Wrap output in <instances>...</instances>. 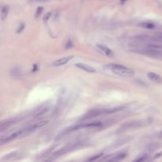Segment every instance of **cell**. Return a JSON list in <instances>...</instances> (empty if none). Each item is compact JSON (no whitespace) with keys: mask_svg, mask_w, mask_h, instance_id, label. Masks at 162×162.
<instances>
[{"mask_svg":"<svg viewBox=\"0 0 162 162\" xmlns=\"http://www.w3.org/2000/svg\"><path fill=\"white\" fill-rule=\"evenodd\" d=\"M106 67L112 72L113 74L122 76V77H132L134 76V71L129 67H125L123 65L116 63L108 64Z\"/></svg>","mask_w":162,"mask_h":162,"instance_id":"6da1fadb","label":"cell"},{"mask_svg":"<svg viewBox=\"0 0 162 162\" xmlns=\"http://www.w3.org/2000/svg\"><path fill=\"white\" fill-rule=\"evenodd\" d=\"M29 134V132H28V130H27V128L21 129V130H18V131H16V132H14L13 134H10V135H8L7 137L2 138L1 140H0V143H1V145H3L5 144V143H7V142H9L12 141V140H14V139H16V138H18L22 137V136L26 135V134Z\"/></svg>","mask_w":162,"mask_h":162,"instance_id":"7a4b0ae2","label":"cell"},{"mask_svg":"<svg viewBox=\"0 0 162 162\" xmlns=\"http://www.w3.org/2000/svg\"><path fill=\"white\" fill-rule=\"evenodd\" d=\"M103 126V123L101 122H94V123H83V124H78L76 126L70 127L67 131L71 132V131H74V130H81V129H93V128H99Z\"/></svg>","mask_w":162,"mask_h":162,"instance_id":"3957f363","label":"cell"},{"mask_svg":"<svg viewBox=\"0 0 162 162\" xmlns=\"http://www.w3.org/2000/svg\"><path fill=\"white\" fill-rule=\"evenodd\" d=\"M145 123H146V121H134V122H131V123H126L121 128H120V131H124V130L138 128V127H140L145 125Z\"/></svg>","mask_w":162,"mask_h":162,"instance_id":"277c9868","label":"cell"},{"mask_svg":"<svg viewBox=\"0 0 162 162\" xmlns=\"http://www.w3.org/2000/svg\"><path fill=\"white\" fill-rule=\"evenodd\" d=\"M138 39L147 40V41H150V42L162 43V32H158L156 35L153 36H142L138 37Z\"/></svg>","mask_w":162,"mask_h":162,"instance_id":"5b68a950","label":"cell"},{"mask_svg":"<svg viewBox=\"0 0 162 162\" xmlns=\"http://www.w3.org/2000/svg\"><path fill=\"white\" fill-rule=\"evenodd\" d=\"M80 143L78 142V143H76V144H74V145H71V146H67V147H65L64 149H60V151H58L57 153H55V156L56 155H63L64 153H67L68 152H71L72 150H74V149H78L79 146H80Z\"/></svg>","mask_w":162,"mask_h":162,"instance_id":"8992f818","label":"cell"},{"mask_svg":"<svg viewBox=\"0 0 162 162\" xmlns=\"http://www.w3.org/2000/svg\"><path fill=\"white\" fill-rule=\"evenodd\" d=\"M74 58V56H67L63 57V58H61L60 60H56L54 63H52L53 66L55 67H60V66H63L65 64H67L68 62H70L72 59Z\"/></svg>","mask_w":162,"mask_h":162,"instance_id":"52a82bcc","label":"cell"},{"mask_svg":"<svg viewBox=\"0 0 162 162\" xmlns=\"http://www.w3.org/2000/svg\"><path fill=\"white\" fill-rule=\"evenodd\" d=\"M75 67H78L79 69H81V70L86 71V72H88V73H95L96 71H97L93 67H91V66L87 65V64L85 63H76L75 64Z\"/></svg>","mask_w":162,"mask_h":162,"instance_id":"ba28073f","label":"cell"},{"mask_svg":"<svg viewBox=\"0 0 162 162\" xmlns=\"http://www.w3.org/2000/svg\"><path fill=\"white\" fill-rule=\"evenodd\" d=\"M147 78L150 80V81H153L155 83H161L162 82V78L156 73L153 72H149L147 74Z\"/></svg>","mask_w":162,"mask_h":162,"instance_id":"9c48e42d","label":"cell"},{"mask_svg":"<svg viewBox=\"0 0 162 162\" xmlns=\"http://www.w3.org/2000/svg\"><path fill=\"white\" fill-rule=\"evenodd\" d=\"M97 48H98L101 51H102L104 53V55L107 56L113 57L114 56V55H115L112 51L109 48L106 47V46L102 45V44H98V45H97Z\"/></svg>","mask_w":162,"mask_h":162,"instance_id":"30bf717a","label":"cell"},{"mask_svg":"<svg viewBox=\"0 0 162 162\" xmlns=\"http://www.w3.org/2000/svg\"><path fill=\"white\" fill-rule=\"evenodd\" d=\"M139 25L142 28H147V29H153L155 28V24L153 22H149V21H145V22H141Z\"/></svg>","mask_w":162,"mask_h":162,"instance_id":"8fae6325","label":"cell"},{"mask_svg":"<svg viewBox=\"0 0 162 162\" xmlns=\"http://www.w3.org/2000/svg\"><path fill=\"white\" fill-rule=\"evenodd\" d=\"M8 12H9V7L3 6V7H2V10H1V17H2V20H3V21L7 17Z\"/></svg>","mask_w":162,"mask_h":162,"instance_id":"7c38bea8","label":"cell"},{"mask_svg":"<svg viewBox=\"0 0 162 162\" xmlns=\"http://www.w3.org/2000/svg\"><path fill=\"white\" fill-rule=\"evenodd\" d=\"M125 157H126V153H120V154H118V155L115 156L112 159H110L109 161H121V160H123Z\"/></svg>","mask_w":162,"mask_h":162,"instance_id":"4fadbf2b","label":"cell"},{"mask_svg":"<svg viewBox=\"0 0 162 162\" xmlns=\"http://www.w3.org/2000/svg\"><path fill=\"white\" fill-rule=\"evenodd\" d=\"M148 47L149 48H151L162 50V44H158V43H155V44L152 43V44H149Z\"/></svg>","mask_w":162,"mask_h":162,"instance_id":"5bb4252c","label":"cell"},{"mask_svg":"<svg viewBox=\"0 0 162 162\" xmlns=\"http://www.w3.org/2000/svg\"><path fill=\"white\" fill-rule=\"evenodd\" d=\"M15 74H17V77H20V75L21 74V71L20 70V68H18V67H16V68H14V70L12 71V75L15 77Z\"/></svg>","mask_w":162,"mask_h":162,"instance_id":"9a60e30c","label":"cell"},{"mask_svg":"<svg viewBox=\"0 0 162 162\" xmlns=\"http://www.w3.org/2000/svg\"><path fill=\"white\" fill-rule=\"evenodd\" d=\"M43 7H38L37 9H36V14H35V16H36V18H38L39 17L40 15L41 14V13L43 12Z\"/></svg>","mask_w":162,"mask_h":162,"instance_id":"2e32d148","label":"cell"},{"mask_svg":"<svg viewBox=\"0 0 162 162\" xmlns=\"http://www.w3.org/2000/svg\"><path fill=\"white\" fill-rule=\"evenodd\" d=\"M103 155V153H100L98 155H97L96 157H91V158L89 159V161H95V160H97L99 157H101V156Z\"/></svg>","mask_w":162,"mask_h":162,"instance_id":"e0dca14e","label":"cell"},{"mask_svg":"<svg viewBox=\"0 0 162 162\" xmlns=\"http://www.w3.org/2000/svg\"><path fill=\"white\" fill-rule=\"evenodd\" d=\"M145 160H146V157H138V158H137L135 161H145Z\"/></svg>","mask_w":162,"mask_h":162,"instance_id":"ac0fdd59","label":"cell"},{"mask_svg":"<svg viewBox=\"0 0 162 162\" xmlns=\"http://www.w3.org/2000/svg\"><path fill=\"white\" fill-rule=\"evenodd\" d=\"M49 16H51V13H48V14H46L45 15V18H44V21H47V20H48V18H49Z\"/></svg>","mask_w":162,"mask_h":162,"instance_id":"d6986e66","label":"cell"},{"mask_svg":"<svg viewBox=\"0 0 162 162\" xmlns=\"http://www.w3.org/2000/svg\"><path fill=\"white\" fill-rule=\"evenodd\" d=\"M72 43L71 42V41H68V42H67V45L66 46V48H69V47H70V48H71V47H72Z\"/></svg>","mask_w":162,"mask_h":162,"instance_id":"ffe728a7","label":"cell"},{"mask_svg":"<svg viewBox=\"0 0 162 162\" xmlns=\"http://www.w3.org/2000/svg\"><path fill=\"white\" fill-rule=\"evenodd\" d=\"M127 0H120V3H121L122 4H123L125 2H127Z\"/></svg>","mask_w":162,"mask_h":162,"instance_id":"44dd1931","label":"cell"},{"mask_svg":"<svg viewBox=\"0 0 162 162\" xmlns=\"http://www.w3.org/2000/svg\"><path fill=\"white\" fill-rule=\"evenodd\" d=\"M36 1H40V2H45V1H49V0H36Z\"/></svg>","mask_w":162,"mask_h":162,"instance_id":"7402d4cb","label":"cell"}]
</instances>
